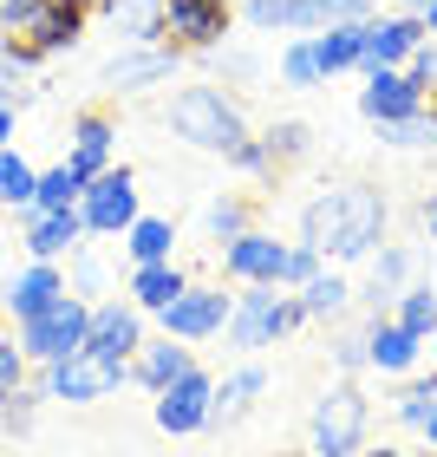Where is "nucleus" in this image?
I'll use <instances>...</instances> for the list:
<instances>
[{"mask_svg": "<svg viewBox=\"0 0 437 457\" xmlns=\"http://www.w3.org/2000/svg\"><path fill=\"white\" fill-rule=\"evenodd\" d=\"M340 20H366V0H287V33H326Z\"/></svg>", "mask_w": 437, "mask_h": 457, "instance_id": "nucleus-25", "label": "nucleus"}, {"mask_svg": "<svg viewBox=\"0 0 437 457\" xmlns=\"http://www.w3.org/2000/svg\"><path fill=\"white\" fill-rule=\"evenodd\" d=\"M287 242H275L268 228H242L235 242H222V275L228 281H281Z\"/></svg>", "mask_w": 437, "mask_h": 457, "instance_id": "nucleus-14", "label": "nucleus"}, {"mask_svg": "<svg viewBox=\"0 0 437 457\" xmlns=\"http://www.w3.org/2000/svg\"><path fill=\"white\" fill-rule=\"evenodd\" d=\"M418 334L411 327H399L392 314H372L366 327V366H379V372H411V360H418Z\"/></svg>", "mask_w": 437, "mask_h": 457, "instance_id": "nucleus-21", "label": "nucleus"}, {"mask_svg": "<svg viewBox=\"0 0 437 457\" xmlns=\"http://www.w3.org/2000/svg\"><path fill=\"white\" fill-rule=\"evenodd\" d=\"M20 386H27V353H20V340H0V405H7Z\"/></svg>", "mask_w": 437, "mask_h": 457, "instance_id": "nucleus-39", "label": "nucleus"}, {"mask_svg": "<svg viewBox=\"0 0 437 457\" xmlns=\"http://www.w3.org/2000/svg\"><path fill=\"white\" fill-rule=\"evenodd\" d=\"M66 7H78V13H86V20H92V13H111V7H118V0H66Z\"/></svg>", "mask_w": 437, "mask_h": 457, "instance_id": "nucleus-45", "label": "nucleus"}, {"mask_svg": "<svg viewBox=\"0 0 437 457\" xmlns=\"http://www.w3.org/2000/svg\"><path fill=\"white\" fill-rule=\"evenodd\" d=\"M425 438H431V451H437V405H431V419H425Z\"/></svg>", "mask_w": 437, "mask_h": 457, "instance_id": "nucleus-47", "label": "nucleus"}, {"mask_svg": "<svg viewBox=\"0 0 437 457\" xmlns=\"http://www.w3.org/2000/svg\"><path fill=\"white\" fill-rule=\"evenodd\" d=\"M359 457H399V451H392V445H379V451H359Z\"/></svg>", "mask_w": 437, "mask_h": 457, "instance_id": "nucleus-49", "label": "nucleus"}, {"mask_svg": "<svg viewBox=\"0 0 437 457\" xmlns=\"http://www.w3.org/2000/svg\"><path fill=\"white\" fill-rule=\"evenodd\" d=\"M261 386H268V379H261V366H235L228 379H216V405H210V425H235L242 411L261 399Z\"/></svg>", "mask_w": 437, "mask_h": 457, "instance_id": "nucleus-24", "label": "nucleus"}, {"mask_svg": "<svg viewBox=\"0 0 437 457\" xmlns=\"http://www.w3.org/2000/svg\"><path fill=\"white\" fill-rule=\"evenodd\" d=\"M78 190H86V177H78L72 163H53V170H39V183H33V210H78Z\"/></svg>", "mask_w": 437, "mask_h": 457, "instance_id": "nucleus-29", "label": "nucleus"}, {"mask_svg": "<svg viewBox=\"0 0 437 457\" xmlns=\"http://www.w3.org/2000/svg\"><path fill=\"white\" fill-rule=\"evenodd\" d=\"M228 33V0H163L157 20V46L170 53H210Z\"/></svg>", "mask_w": 437, "mask_h": 457, "instance_id": "nucleus-9", "label": "nucleus"}, {"mask_svg": "<svg viewBox=\"0 0 437 457\" xmlns=\"http://www.w3.org/2000/svg\"><path fill=\"white\" fill-rule=\"evenodd\" d=\"M301 320H307L301 301L287 295L281 281H242V295H235V307H228V327H222V334L235 340L242 353H261V346L287 340Z\"/></svg>", "mask_w": 437, "mask_h": 457, "instance_id": "nucleus-3", "label": "nucleus"}, {"mask_svg": "<svg viewBox=\"0 0 437 457\" xmlns=\"http://www.w3.org/2000/svg\"><path fill=\"white\" fill-rule=\"evenodd\" d=\"M248 27L255 33H287V0H248Z\"/></svg>", "mask_w": 437, "mask_h": 457, "instance_id": "nucleus-40", "label": "nucleus"}, {"mask_svg": "<svg viewBox=\"0 0 437 457\" xmlns=\"http://www.w3.org/2000/svg\"><path fill=\"white\" fill-rule=\"evenodd\" d=\"M228 307H235V295H222V287H202V281H190L183 295L170 301V307H157V327L170 340H216L222 327H228Z\"/></svg>", "mask_w": 437, "mask_h": 457, "instance_id": "nucleus-10", "label": "nucleus"}, {"mask_svg": "<svg viewBox=\"0 0 437 457\" xmlns=\"http://www.w3.org/2000/svg\"><path fill=\"white\" fill-rule=\"evenodd\" d=\"M405 72L418 79V86H431V79H437V46H425V39H418V46H411V59H405Z\"/></svg>", "mask_w": 437, "mask_h": 457, "instance_id": "nucleus-42", "label": "nucleus"}, {"mask_svg": "<svg viewBox=\"0 0 437 457\" xmlns=\"http://www.w3.org/2000/svg\"><path fill=\"white\" fill-rule=\"evenodd\" d=\"M177 59H183V53H170V46H131V53L105 59V86H111V92H144V86H163V79L177 72Z\"/></svg>", "mask_w": 437, "mask_h": 457, "instance_id": "nucleus-18", "label": "nucleus"}, {"mask_svg": "<svg viewBox=\"0 0 437 457\" xmlns=\"http://www.w3.org/2000/svg\"><path fill=\"white\" fill-rule=\"evenodd\" d=\"M7 137H13V98L0 92V151H7Z\"/></svg>", "mask_w": 437, "mask_h": 457, "instance_id": "nucleus-44", "label": "nucleus"}, {"mask_svg": "<svg viewBox=\"0 0 437 457\" xmlns=\"http://www.w3.org/2000/svg\"><path fill=\"white\" fill-rule=\"evenodd\" d=\"M425 222H431V236H437V196H431V203H425Z\"/></svg>", "mask_w": 437, "mask_h": 457, "instance_id": "nucleus-48", "label": "nucleus"}, {"mask_svg": "<svg viewBox=\"0 0 437 457\" xmlns=\"http://www.w3.org/2000/svg\"><path fill=\"white\" fill-rule=\"evenodd\" d=\"M431 340H437V334H431Z\"/></svg>", "mask_w": 437, "mask_h": 457, "instance_id": "nucleus-51", "label": "nucleus"}, {"mask_svg": "<svg viewBox=\"0 0 437 457\" xmlns=\"http://www.w3.org/2000/svg\"><path fill=\"white\" fill-rule=\"evenodd\" d=\"M333 360H340L346 372H359V366H366V334H346L340 346H333Z\"/></svg>", "mask_w": 437, "mask_h": 457, "instance_id": "nucleus-43", "label": "nucleus"}, {"mask_svg": "<svg viewBox=\"0 0 437 457\" xmlns=\"http://www.w3.org/2000/svg\"><path fill=\"white\" fill-rule=\"evenodd\" d=\"M359 112H366L372 124H399V118H411V112H425V86H418L405 66H379V72H366Z\"/></svg>", "mask_w": 437, "mask_h": 457, "instance_id": "nucleus-13", "label": "nucleus"}, {"mask_svg": "<svg viewBox=\"0 0 437 457\" xmlns=\"http://www.w3.org/2000/svg\"><path fill=\"white\" fill-rule=\"evenodd\" d=\"M431 405H437V379H418V386L399 392V419L418 425V431H425V419H431Z\"/></svg>", "mask_w": 437, "mask_h": 457, "instance_id": "nucleus-38", "label": "nucleus"}, {"mask_svg": "<svg viewBox=\"0 0 437 457\" xmlns=\"http://www.w3.org/2000/svg\"><path fill=\"white\" fill-rule=\"evenodd\" d=\"M399 327H411L418 340H431L437 334V295H431V281H411L405 295H399V314H392Z\"/></svg>", "mask_w": 437, "mask_h": 457, "instance_id": "nucleus-31", "label": "nucleus"}, {"mask_svg": "<svg viewBox=\"0 0 437 457\" xmlns=\"http://www.w3.org/2000/svg\"><path fill=\"white\" fill-rule=\"evenodd\" d=\"M379 131H385V144H399V151H425V144H437V105L431 112H411L399 124H379Z\"/></svg>", "mask_w": 437, "mask_h": 457, "instance_id": "nucleus-34", "label": "nucleus"}, {"mask_svg": "<svg viewBox=\"0 0 437 457\" xmlns=\"http://www.w3.org/2000/svg\"><path fill=\"white\" fill-rule=\"evenodd\" d=\"M294 301H301V314H307V320H340V314H346V301H352V287H346L340 275H326V268H320L314 281H301V287H294Z\"/></svg>", "mask_w": 437, "mask_h": 457, "instance_id": "nucleus-27", "label": "nucleus"}, {"mask_svg": "<svg viewBox=\"0 0 437 457\" xmlns=\"http://www.w3.org/2000/svg\"><path fill=\"white\" fill-rule=\"evenodd\" d=\"M111 151H118V124L105 118V112H78V124H72V170L78 177H98V170H111Z\"/></svg>", "mask_w": 437, "mask_h": 457, "instance_id": "nucleus-20", "label": "nucleus"}, {"mask_svg": "<svg viewBox=\"0 0 437 457\" xmlns=\"http://www.w3.org/2000/svg\"><path fill=\"white\" fill-rule=\"evenodd\" d=\"M366 425H372V399L352 379H340V386H326L314 399L307 445H314V457H359L366 451Z\"/></svg>", "mask_w": 437, "mask_h": 457, "instance_id": "nucleus-5", "label": "nucleus"}, {"mask_svg": "<svg viewBox=\"0 0 437 457\" xmlns=\"http://www.w3.org/2000/svg\"><path fill=\"white\" fill-rule=\"evenodd\" d=\"M137 346H144V307L137 301H98L92 327H86V353H98L111 366H131Z\"/></svg>", "mask_w": 437, "mask_h": 457, "instance_id": "nucleus-12", "label": "nucleus"}, {"mask_svg": "<svg viewBox=\"0 0 437 457\" xmlns=\"http://www.w3.org/2000/svg\"><path fill=\"white\" fill-rule=\"evenodd\" d=\"M170 131L183 144H196V151H216V157H235L248 144V118L242 105L228 98L222 86H183L170 98Z\"/></svg>", "mask_w": 437, "mask_h": 457, "instance_id": "nucleus-2", "label": "nucleus"}, {"mask_svg": "<svg viewBox=\"0 0 437 457\" xmlns=\"http://www.w3.org/2000/svg\"><path fill=\"white\" fill-rule=\"evenodd\" d=\"M86 327H92V301L59 295L53 307H39L33 320H20V353H27L33 366H53V360H66V353L86 346Z\"/></svg>", "mask_w": 437, "mask_h": 457, "instance_id": "nucleus-6", "label": "nucleus"}, {"mask_svg": "<svg viewBox=\"0 0 437 457\" xmlns=\"http://www.w3.org/2000/svg\"><path fill=\"white\" fill-rule=\"evenodd\" d=\"M399 7H405V13H425V0H399Z\"/></svg>", "mask_w": 437, "mask_h": 457, "instance_id": "nucleus-50", "label": "nucleus"}, {"mask_svg": "<svg viewBox=\"0 0 437 457\" xmlns=\"http://www.w3.org/2000/svg\"><path fill=\"white\" fill-rule=\"evenodd\" d=\"M78 216H86V236H124L144 210H137V177L111 163V170L86 177V190H78Z\"/></svg>", "mask_w": 437, "mask_h": 457, "instance_id": "nucleus-8", "label": "nucleus"}, {"mask_svg": "<svg viewBox=\"0 0 437 457\" xmlns=\"http://www.w3.org/2000/svg\"><path fill=\"white\" fill-rule=\"evenodd\" d=\"M418 20H425V33H437V0H425V13H418Z\"/></svg>", "mask_w": 437, "mask_h": 457, "instance_id": "nucleus-46", "label": "nucleus"}, {"mask_svg": "<svg viewBox=\"0 0 437 457\" xmlns=\"http://www.w3.org/2000/svg\"><path fill=\"white\" fill-rule=\"evenodd\" d=\"M39 399H46V392H27V386H20L13 399L0 405V425H7V431H27V425H33V405H39Z\"/></svg>", "mask_w": 437, "mask_h": 457, "instance_id": "nucleus-41", "label": "nucleus"}, {"mask_svg": "<svg viewBox=\"0 0 437 457\" xmlns=\"http://www.w3.org/2000/svg\"><path fill=\"white\" fill-rule=\"evenodd\" d=\"M111 20H118V27L137 39V46H157V20H163V0H118V7H111Z\"/></svg>", "mask_w": 437, "mask_h": 457, "instance_id": "nucleus-32", "label": "nucleus"}, {"mask_svg": "<svg viewBox=\"0 0 437 457\" xmlns=\"http://www.w3.org/2000/svg\"><path fill=\"white\" fill-rule=\"evenodd\" d=\"M301 242H314L333 262H366L385 242V196L366 183H340V190L314 196L301 210Z\"/></svg>", "mask_w": 437, "mask_h": 457, "instance_id": "nucleus-1", "label": "nucleus"}, {"mask_svg": "<svg viewBox=\"0 0 437 457\" xmlns=\"http://www.w3.org/2000/svg\"><path fill=\"white\" fill-rule=\"evenodd\" d=\"M372 20V13H366ZM366 20H340V27H326V33H307L314 39V59H320V72H352L359 66V46H366Z\"/></svg>", "mask_w": 437, "mask_h": 457, "instance_id": "nucleus-23", "label": "nucleus"}, {"mask_svg": "<svg viewBox=\"0 0 437 457\" xmlns=\"http://www.w3.org/2000/svg\"><path fill=\"white\" fill-rule=\"evenodd\" d=\"M320 248L314 242H287V255H281V287H301V281H314L320 275Z\"/></svg>", "mask_w": 437, "mask_h": 457, "instance_id": "nucleus-36", "label": "nucleus"}, {"mask_svg": "<svg viewBox=\"0 0 437 457\" xmlns=\"http://www.w3.org/2000/svg\"><path fill=\"white\" fill-rule=\"evenodd\" d=\"M242 228H248V203H242V196H216V203H210V236H216V242H235Z\"/></svg>", "mask_w": 437, "mask_h": 457, "instance_id": "nucleus-37", "label": "nucleus"}, {"mask_svg": "<svg viewBox=\"0 0 437 457\" xmlns=\"http://www.w3.org/2000/svg\"><path fill=\"white\" fill-rule=\"evenodd\" d=\"M210 405H216V379H210V372H202V366L177 372V379L157 392V431H170V438L210 431Z\"/></svg>", "mask_w": 437, "mask_h": 457, "instance_id": "nucleus-11", "label": "nucleus"}, {"mask_svg": "<svg viewBox=\"0 0 437 457\" xmlns=\"http://www.w3.org/2000/svg\"><path fill=\"white\" fill-rule=\"evenodd\" d=\"M33 183L39 170L20 151H0V210H33Z\"/></svg>", "mask_w": 437, "mask_h": 457, "instance_id": "nucleus-30", "label": "nucleus"}, {"mask_svg": "<svg viewBox=\"0 0 437 457\" xmlns=\"http://www.w3.org/2000/svg\"><path fill=\"white\" fill-rule=\"evenodd\" d=\"M183 287H190V275H183L177 262H137L131 268V301L144 307V314H157V307H170Z\"/></svg>", "mask_w": 437, "mask_h": 457, "instance_id": "nucleus-22", "label": "nucleus"}, {"mask_svg": "<svg viewBox=\"0 0 437 457\" xmlns=\"http://www.w3.org/2000/svg\"><path fill=\"white\" fill-rule=\"evenodd\" d=\"M59 295H72L66 275H59V262H27V268H13V275H7V287H0V301H7L13 320H33L39 307H53Z\"/></svg>", "mask_w": 437, "mask_h": 457, "instance_id": "nucleus-15", "label": "nucleus"}, {"mask_svg": "<svg viewBox=\"0 0 437 457\" xmlns=\"http://www.w3.org/2000/svg\"><path fill=\"white\" fill-rule=\"evenodd\" d=\"M0 27H7V46H20L27 59H46L86 33V13L66 0H0Z\"/></svg>", "mask_w": 437, "mask_h": 457, "instance_id": "nucleus-4", "label": "nucleus"}, {"mask_svg": "<svg viewBox=\"0 0 437 457\" xmlns=\"http://www.w3.org/2000/svg\"><path fill=\"white\" fill-rule=\"evenodd\" d=\"M405 287H411V255H405V248H392V242H379V248H372V281H366L372 307H379V301H399Z\"/></svg>", "mask_w": 437, "mask_h": 457, "instance_id": "nucleus-26", "label": "nucleus"}, {"mask_svg": "<svg viewBox=\"0 0 437 457\" xmlns=\"http://www.w3.org/2000/svg\"><path fill=\"white\" fill-rule=\"evenodd\" d=\"M27 255L33 262H59V255H78L86 242V216L78 210H27Z\"/></svg>", "mask_w": 437, "mask_h": 457, "instance_id": "nucleus-17", "label": "nucleus"}, {"mask_svg": "<svg viewBox=\"0 0 437 457\" xmlns=\"http://www.w3.org/2000/svg\"><path fill=\"white\" fill-rule=\"evenodd\" d=\"M261 144H268V157H275V170H287V163H301V157H307L314 131H307L301 118H281V124H275V131H268Z\"/></svg>", "mask_w": 437, "mask_h": 457, "instance_id": "nucleus-33", "label": "nucleus"}, {"mask_svg": "<svg viewBox=\"0 0 437 457\" xmlns=\"http://www.w3.org/2000/svg\"><path fill=\"white\" fill-rule=\"evenodd\" d=\"M170 242H177L170 216H137L131 228H124V255H131V268L137 262H170Z\"/></svg>", "mask_w": 437, "mask_h": 457, "instance_id": "nucleus-28", "label": "nucleus"}, {"mask_svg": "<svg viewBox=\"0 0 437 457\" xmlns=\"http://www.w3.org/2000/svg\"><path fill=\"white\" fill-rule=\"evenodd\" d=\"M418 39H425V20H418V13H399V20H366L359 72H379V66H405Z\"/></svg>", "mask_w": 437, "mask_h": 457, "instance_id": "nucleus-16", "label": "nucleus"}, {"mask_svg": "<svg viewBox=\"0 0 437 457\" xmlns=\"http://www.w3.org/2000/svg\"><path fill=\"white\" fill-rule=\"evenodd\" d=\"M196 366V353H190V340H170V334H157V340H144L137 353H131V379L144 386V392H163L177 379V372H190Z\"/></svg>", "mask_w": 437, "mask_h": 457, "instance_id": "nucleus-19", "label": "nucleus"}, {"mask_svg": "<svg viewBox=\"0 0 437 457\" xmlns=\"http://www.w3.org/2000/svg\"><path fill=\"white\" fill-rule=\"evenodd\" d=\"M131 379V366H111V360H98V353H66V360H53L46 366V379H39V392L59 405H92V399H111V392Z\"/></svg>", "mask_w": 437, "mask_h": 457, "instance_id": "nucleus-7", "label": "nucleus"}, {"mask_svg": "<svg viewBox=\"0 0 437 457\" xmlns=\"http://www.w3.org/2000/svg\"><path fill=\"white\" fill-rule=\"evenodd\" d=\"M281 79H287V86H294V92H307V86H320V59H314V39H294V46H287L281 53Z\"/></svg>", "mask_w": 437, "mask_h": 457, "instance_id": "nucleus-35", "label": "nucleus"}]
</instances>
